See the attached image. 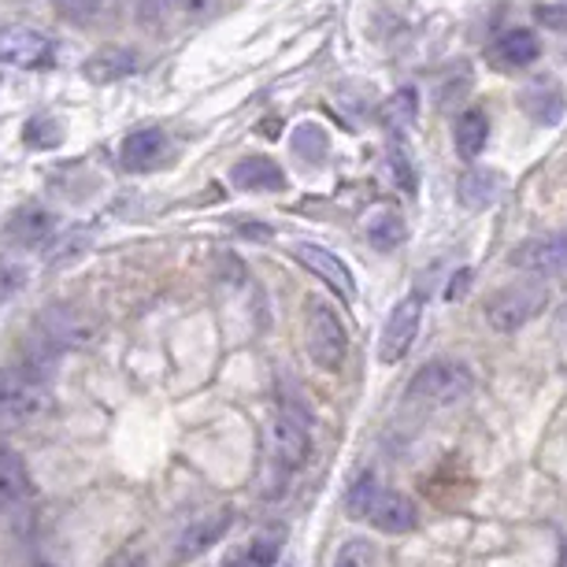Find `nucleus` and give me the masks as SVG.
Instances as JSON below:
<instances>
[{"label": "nucleus", "instance_id": "cd10ccee", "mask_svg": "<svg viewBox=\"0 0 567 567\" xmlns=\"http://www.w3.org/2000/svg\"><path fill=\"white\" fill-rule=\"evenodd\" d=\"M178 4H182V12H186V16L205 19V16L216 12V4H219V0H178Z\"/></svg>", "mask_w": 567, "mask_h": 567}, {"label": "nucleus", "instance_id": "f257e3e1", "mask_svg": "<svg viewBox=\"0 0 567 567\" xmlns=\"http://www.w3.org/2000/svg\"><path fill=\"white\" fill-rule=\"evenodd\" d=\"M52 409V390L38 371L4 368L0 371V431H27Z\"/></svg>", "mask_w": 567, "mask_h": 567}, {"label": "nucleus", "instance_id": "20e7f679", "mask_svg": "<svg viewBox=\"0 0 567 567\" xmlns=\"http://www.w3.org/2000/svg\"><path fill=\"white\" fill-rule=\"evenodd\" d=\"M305 341H308V357L323 371H338L349 357V330L338 319L334 308H327L323 301H308Z\"/></svg>", "mask_w": 567, "mask_h": 567}, {"label": "nucleus", "instance_id": "a878e982", "mask_svg": "<svg viewBox=\"0 0 567 567\" xmlns=\"http://www.w3.org/2000/svg\"><path fill=\"white\" fill-rule=\"evenodd\" d=\"M293 148L297 153H308V159H323L327 156V134L319 131V126L312 123H305V126H297V134H293Z\"/></svg>", "mask_w": 567, "mask_h": 567}, {"label": "nucleus", "instance_id": "6ab92c4d", "mask_svg": "<svg viewBox=\"0 0 567 567\" xmlns=\"http://www.w3.org/2000/svg\"><path fill=\"white\" fill-rule=\"evenodd\" d=\"M523 109H527V115L534 123H560V115H564V93L556 90V85L549 82H538V85H530L527 93H523Z\"/></svg>", "mask_w": 567, "mask_h": 567}, {"label": "nucleus", "instance_id": "2eb2a0df", "mask_svg": "<svg viewBox=\"0 0 567 567\" xmlns=\"http://www.w3.org/2000/svg\"><path fill=\"white\" fill-rule=\"evenodd\" d=\"M52 230H56V219H52V212L45 208H19L12 219H8L4 227V238L12 245H23V249H38V245H45L52 238Z\"/></svg>", "mask_w": 567, "mask_h": 567}, {"label": "nucleus", "instance_id": "4be33fe9", "mask_svg": "<svg viewBox=\"0 0 567 567\" xmlns=\"http://www.w3.org/2000/svg\"><path fill=\"white\" fill-rule=\"evenodd\" d=\"M382 494V478L379 471H363V475L357 478V483L349 486V497H346V508L352 519H368V512L374 505V497Z\"/></svg>", "mask_w": 567, "mask_h": 567}, {"label": "nucleus", "instance_id": "9d476101", "mask_svg": "<svg viewBox=\"0 0 567 567\" xmlns=\"http://www.w3.org/2000/svg\"><path fill=\"white\" fill-rule=\"evenodd\" d=\"M293 256L301 260L308 271H312L316 278H323V282L334 290L341 301H352L357 297V282H352V271L346 260H338L334 252L323 249V245H312V241H301L293 245Z\"/></svg>", "mask_w": 567, "mask_h": 567}, {"label": "nucleus", "instance_id": "ddd939ff", "mask_svg": "<svg viewBox=\"0 0 567 567\" xmlns=\"http://www.w3.org/2000/svg\"><path fill=\"white\" fill-rule=\"evenodd\" d=\"M230 182L249 194H278L286 189V171L267 156H245L230 167Z\"/></svg>", "mask_w": 567, "mask_h": 567}, {"label": "nucleus", "instance_id": "4468645a", "mask_svg": "<svg viewBox=\"0 0 567 567\" xmlns=\"http://www.w3.org/2000/svg\"><path fill=\"white\" fill-rule=\"evenodd\" d=\"M368 519H371V527H379L382 534H409L415 530V523H420V512H415V505L404 494L382 489V494L374 497Z\"/></svg>", "mask_w": 567, "mask_h": 567}, {"label": "nucleus", "instance_id": "1a4fd4ad", "mask_svg": "<svg viewBox=\"0 0 567 567\" xmlns=\"http://www.w3.org/2000/svg\"><path fill=\"white\" fill-rule=\"evenodd\" d=\"M34 501V486H30V471L16 449H0V519L12 523L23 519Z\"/></svg>", "mask_w": 567, "mask_h": 567}, {"label": "nucleus", "instance_id": "f3484780", "mask_svg": "<svg viewBox=\"0 0 567 567\" xmlns=\"http://www.w3.org/2000/svg\"><path fill=\"white\" fill-rule=\"evenodd\" d=\"M486 142H489V120L478 109H467L453 126V145L460 159H478L486 153Z\"/></svg>", "mask_w": 567, "mask_h": 567}, {"label": "nucleus", "instance_id": "b1692460", "mask_svg": "<svg viewBox=\"0 0 567 567\" xmlns=\"http://www.w3.org/2000/svg\"><path fill=\"white\" fill-rule=\"evenodd\" d=\"M278 553H282V538L278 534H260L245 553V567H275Z\"/></svg>", "mask_w": 567, "mask_h": 567}, {"label": "nucleus", "instance_id": "412c9836", "mask_svg": "<svg viewBox=\"0 0 567 567\" xmlns=\"http://www.w3.org/2000/svg\"><path fill=\"white\" fill-rule=\"evenodd\" d=\"M409 238V227H404L401 212H379L371 223H368V241L374 245L379 252H390Z\"/></svg>", "mask_w": 567, "mask_h": 567}, {"label": "nucleus", "instance_id": "393cba45", "mask_svg": "<svg viewBox=\"0 0 567 567\" xmlns=\"http://www.w3.org/2000/svg\"><path fill=\"white\" fill-rule=\"evenodd\" d=\"M374 564H379V549L363 538H352L341 545V553L334 560V567H374Z\"/></svg>", "mask_w": 567, "mask_h": 567}, {"label": "nucleus", "instance_id": "0eeeda50", "mask_svg": "<svg viewBox=\"0 0 567 567\" xmlns=\"http://www.w3.org/2000/svg\"><path fill=\"white\" fill-rule=\"evenodd\" d=\"M420 319H423V297L412 293L404 297L390 308L386 316V327H382V338H379V360L382 363H398L409 357L415 334H420Z\"/></svg>", "mask_w": 567, "mask_h": 567}, {"label": "nucleus", "instance_id": "a211bd4d", "mask_svg": "<svg viewBox=\"0 0 567 567\" xmlns=\"http://www.w3.org/2000/svg\"><path fill=\"white\" fill-rule=\"evenodd\" d=\"M501 186H505V178H501L497 171H467V175L460 178V200H464L467 208H486L501 197Z\"/></svg>", "mask_w": 567, "mask_h": 567}, {"label": "nucleus", "instance_id": "423d86ee", "mask_svg": "<svg viewBox=\"0 0 567 567\" xmlns=\"http://www.w3.org/2000/svg\"><path fill=\"white\" fill-rule=\"evenodd\" d=\"M56 60L52 41L34 27H0V63L19 71H49Z\"/></svg>", "mask_w": 567, "mask_h": 567}, {"label": "nucleus", "instance_id": "f03ea898", "mask_svg": "<svg viewBox=\"0 0 567 567\" xmlns=\"http://www.w3.org/2000/svg\"><path fill=\"white\" fill-rule=\"evenodd\" d=\"M475 390V374H471L464 363L456 360H431L423 363L420 371L412 374L409 382V398L420 404H431V409H449V404H460L471 398Z\"/></svg>", "mask_w": 567, "mask_h": 567}, {"label": "nucleus", "instance_id": "6e6552de", "mask_svg": "<svg viewBox=\"0 0 567 567\" xmlns=\"http://www.w3.org/2000/svg\"><path fill=\"white\" fill-rule=\"evenodd\" d=\"M512 264L527 275L564 278L567 282V230H553V234H542V238L523 241L519 249L512 252Z\"/></svg>", "mask_w": 567, "mask_h": 567}, {"label": "nucleus", "instance_id": "f8f14e48", "mask_svg": "<svg viewBox=\"0 0 567 567\" xmlns=\"http://www.w3.org/2000/svg\"><path fill=\"white\" fill-rule=\"evenodd\" d=\"M542 56V41L534 30H505L497 41H494V49H489V60L497 63L501 71H519V68H530L534 60Z\"/></svg>", "mask_w": 567, "mask_h": 567}, {"label": "nucleus", "instance_id": "c756f323", "mask_svg": "<svg viewBox=\"0 0 567 567\" xmlns=\"http://www.w3.org/2000/svg\"><path fill=\"white\" fill-rule=\"evenodd\" d=\"M390 167H393V178H401V186L404 189H412V171H409V156L404 153H393V159H390Z\"/></svg>", "mask_w": 567, "mask_h": 567}, {"label": "nucleus", "instance_id": "9b49d317", "mask_svg": "<svg viewBox=\"0 0 567 567\" xmlns=\"http://www.w3.org/2000/svg\"><path fill=\"white\" fill-rule=\"evenodd\" d=\"M230 523H234V512L230 508L208 512V516L194 519L186 530H182V538H178V560H194V556L208 553L212 545H216L223 534L230 530Z\"/></svg>", "mask_w": 567, "mask_h": 567}, {"label": "nucleus", "instance_id": "39448f33", "mask_svg": "<svg viewBox=\"0 0 567 567\" xmlns=\"http://www.w3.org/2000/svg\"><path fill=\"white\" fill-rule=\"evenodd\" d=\"M267 449H271V460L282 471L305 467L308 456H312V434H308L305 415L293 409L278 412L275 423L267 426Z\"/></svg>", "mask_w": 567, "mask_h": 567}, {"label": "nucleus", "instance_id": "7c9ffc66", "mask_svg": "<svg viewBox=\"0 0 567 567\" xmlns=\"http://www.w3.org/2000/svg\"><path fill=\"white\" fill-rule=\"evenodd\" d=\"M164 12H167V0H142V19H148V23H153L156 16L164 19Z\"/></svg>", "mask_w": 567, "mask_h": 567}, {"label": "nucleus", "instance_id": "dca6fc26", "mask_svg": "<svg viewBox=\"0 0 567 567\" xmlns=\"http://www.w3.org/2000/svg\"><path fill=\"white\" fill-rule=\"evenodd\" d=\"M167 137L164 131H134L120 148V159L126 171H153L164 159Z\"/></svg>", "mask_w": 567, "mask_h": 567}, {"label": "nucleus", "instance_id": "5701e85b", "mask_svg": "<svg viewBox=\"0 0 567 567\" xmlns=\"http://www.w3.org/2000/svg\"><path fill=\"white\" fill-rule=\"evenodd\" d=\"M415 112H420V97H415V90H401V93H393V97L386 101L382 120H386L390 131H404V126H412Z\"/></svg>", "mask_w": 567, "mask_h": 567}, {"label": "nucleus", "instance_id": "7ed1b4c3", "mask_svg": "<svg viewBox=\"0 0 567 567\" xmlns=\"http://www.w3.org/2000/svg\"><path fill=\"white\" fill-rule=\"evenodd\" d=\"M545 305H549V293H545L542 282H534V278L512 282L486 301V323L494 327L497 334H516L534 316H542Z\"/></svg>", "mask_w": 567, "mask_h": 567}, {"label": "nucleus", "instance_id": "aec40b11", "mask_svg": "<svg viewBox=\"0 0 567 567\" xmlns=\"http://www.w3.org/2000/svg\"><path fill=\"white\" fill-rule=\"evenodd\" d=\"M134 63H137L134 52H126V49H104L90 63H85V74H90L93 82H115V79H123V74H131Z\"/></svg>", "mask_w": 567, "mask_h": 567}, {"label": "nucleus", "instance_id": "c85d7f7f", "mask_svg": "<svg viewBox=\"0 0 567 567\" xmlns=\"http://www.w3.org/2000/svg\"><path fill=\"white\" fill-rule=\"evenodd\" d=\"M467 286H471V271H467V267H460V271L453 275V282H449V290H445V301H456V297H464Z\"/></svg>", "mask_w": 567, "mask_h": 567}, {"label": "nucleus", "instance_id": "bb28decb", "mask_svg": "<svg viewBox=\"0 0 567 567\" xmlns=\"http://www.w3.org/2000/svg\"><path fill=\"white\" fill-rule=\"evenodd\" d=\"M56 8L68 19H90L93 12H101V0H56Z\"/></svg>", "mask_w": 567, "mask_h": 567}]
</instances>
